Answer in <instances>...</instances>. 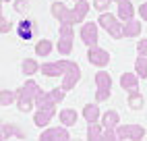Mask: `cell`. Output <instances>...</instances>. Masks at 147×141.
I'll return each instance as SVG.
<instances>
[{"label": "cell", "instance_id": "obj_5", "mask_svg": "<svg viewBox=\"0 0 147 141\" xmlns=\"http://www.w3.org/2000/svg\"><path fill=\"white\" fill-rule=\"evenodd\" d=\"M116 135H118V139H143L145 129L141 125H118Z\"/></svg>", "mask_w": 147, "mask_h": 141}, {"label": "cell", "instance_id": "obj_28", "mask_svg": "<svg viewBox=\"0 0 147 141\" xmlns=\"http://www.w3.org/2000/svg\"><path fill=\"white\" fill-rule=\"evenodd\" d=\"M33 104H35L33 100H21V98L17 100V108L21 110V112H29V110H31V106H33Z\"/></svg>", "mask_w": 147, "mask_h": 141}, {"label": "cell", "instance_id": "obj_21", "mask_svg": "<svg viewBox=\"0 0 147 141\" xmlns=\"http://www.w3.org/2000/svg\"><path fill=\"white\" fill-rule=\"evenodd\" d=\"M143 104H145L143 96L137 92V89H133V92L129 94V108H131V110H141V108H143Z\"/></svg>", "mask_w": 147, "mask_h": 141}, {"label": "cell", "instance_id": "obj_23", "mask_svg": "<svg viewBox=\"0 0 147 141\" xmlns=\"http://www.w3.org/2000/svg\"><path fill=\"white\" fill-rule=\"evenodd\" d=\"M52 48H54V44L50 42V39H40V42L35 44V54L37 56H48L52 52Z\"/></svg>", "mask_w": 147, "mask_h": 141}, {"label": "cell", "instance_id": "obj_1", "mask_svg": "<svg viewBox=\"0 0 147 141\" xmlns=\"http://www.w3.org/2000/svg\"><path fill=\"white\" fill-rule=\"evenodd\" d=\"M97 23H100V25H102V27H104L114 39L124 37V35H122V27H124V25H120V21H118V19H116L114 15H110V13H102L100 19H97Z\"/></svg>", "mask_w": 147, "mask_h": 141}, {"label": "cell", "instance_id": "obj_33", "mask_svg": "<svg viewBox=\"0 0 147 141\" xmlns=\"http://www.w3.org/2000/svg\"><path fill=\"white\" fill-rule=\"evenodd\" d=\"M139 15H141V19L147 23V2H143L141 6H139Z\"/></svg>", "mask_w": 147, "mask_h": 141}, {"label": "cell", "instance_id": "obj_12", "mask_svg": "<svg viewBox=\"0 0 147 141\" xmlns=\"http://www.w3.org/2000/svg\"><path fill=\"white\" fill-rule=\"evenodd\" d=\"M87 11H89V2H87V0H77V4L73 6V19H75V23H83L85 17H87Z\"/></svg>", "mask_w": 147, "mask_h": 141}, {"label": "cell", "instance_id": "obj_29", "mask_svg": "<svg viewBox=\"0 0 147 141\" xmlns=\"http://www.w3.org/2000/svg\"><path fill=\"white\" fill-rule=\"evenodd\" d=\"M110 2H114V0H95V2H93V8H97L100 13H106L108 6H110Z\"/></svg>", "mask_w": 147, "mask_h": 141}, {"label": "cell", "instance_id": "obj_11", "mask_svg": "<svg viewBox=\"0 0 147 141\" xmlns=\"http://www.w3.org/2000/svg\"><path fill=\"white\" fill-rule=\"evenodd\" d=\"M40 139H44V141H50V139L64 141V139H68V131H66V127H64V125H62V127H54V129H48V131H44Z\"/></svg>", "mask_w": 147, "mask_h": 141}, {"label": "cell", "instance_id": "obj_16", "mask_svg": "<svg viewBox=\"0 0 147 141\" xmlns=\"http://www.w3.org/2000/svg\"><path fill=\"white\" fill-rule=\"evenodd\" d=\"M133 15H135V6L129 2V0L118 2V17H120V21H131Z\"/></svg>", "mask_w": 147, "mask_h": 141}, {"label": "cell", "instance_id": "obj_4", "mask_svg": "<svg viewBox=\"0 0 147 141\" xmlns=\"http://www.w3.org/2000/svg\"><path fill=\"white\" fill-rule=\"evenodd\" d=\"M79 79H81V68L77 62H68V68L64 70V75H62V89L64 92H71V89L79 83Z\"/></svg>", "mask_w": 147, "mask_h": 141}, {"label": "cell", "instance_id": "obj_7", "mask_svg": "<svg viewBox=\"0 0 147 141\" xmlns=\"http://www.w3.org/2000/svg\"><path fill=\"white\" fill-rule=\"evenodd\" d=\"M68 62L71 60H56V62H46L40 66V70L46 75V77H60L64 75V70L68 68Z\"/></svg>", "mask_w": 147, "mask_h": 141}, {"label": "cell", "instance_id": "obj_26", "mask_svg": "<svg viewBox=\"0 0 147 141\" xmlns=\"http://www.w3.org/2000/svg\"><path fill=\"white\" fill-rule=\"evenodd\" d=\"M37 60H33V58H25L23 62H21V70L25 75H33V73H37Z\"/></svg>", "mask_w": 147, "mask_h": 141}, {"label": "cell", "instance_id": "obj_34", "mask_svg": "<svg viewBox=\"0 0 147 141\" xmlns=\"http://www.w3.org/2000/svg\"><path fill=\"white\" fill-rule=\"evenodd\" d=\"M114 2H116V4H118V2H124V0H114Z\"/></svg>", "mask_w": 147, "mask_h": 141}, {"label": "cell", "instance_id": "obj_9", "mask_svg": "<svg viewBox=\"0 0 147 141\" xmlns=\"http://www.w3.org/2000/svg\"><path fill=\"white\" fill-rule=\"evenodd\" d=\"M42 92H44V89L37 85L35 81L29 79V81H25V85H23L21 89H17V96L21 98V100H33V102H35V98L40 96ZM19 98H17V100H19Z\"/></svg>", "mask_w": 147, "mask_h": 141}, {"label": "cell", "instance_id": "obj_25", "mask_svg": "<svg viewBox=\"0 0 147 141\" xmlns=\"http://www.w3.org/2000/svg\"><path fill=\"white\" fill-rule=\"evenodd\" d=\"M135 70H137V75H139L141 79L147 77V56H137V60H135Z\"/></svg>", "mask_w": 147, "mask_h": 141}, {"label": "cell", "instance_id": "obj_35", "mask_svg": "<svg viewBox=\"0 0 147 141\" xmlns=\"http://www.w3.org/2000/svg\"><path fill=\"white\" fill-rule=\"evenodd\" d=\"M2 2H11V0H2Z\"/></svg>", "mask_w": 147, "mask_h": 141}, {"label": "cell", "instance_id": "obj_10", "mask_svg": "<svg viewBox=\"0 0 147 141\" xmlns=\"http://www.w3.org/2000/svg\"><path fill=\"white\" fill-rule=\"evenodd\" d=\"M81 39L87 48L97 46V25L95 23H83L81 25Z\"/></svg>", "mask_w": 147, "mask_h": 141}, {"label": "cell", "instance_id": "obj_22", "mask_svg": "<svg viewBox=\"0 0 147 141\" xmlns=\"http://www.w3.org/2000/svg\"><path fill=\"white\" fill-rule=\"evenodd\" d=\"M11 137H17V139H23L25 133L21 129H17L15 125H4L2 127V139H11Z\"/></svg>", "mask_w": 147, "mask_h": 141}, {"label": "cell", "instance_id": "obj_3", "mask_svg": "<svg viewBox=\"0 0 147 141\" xmlns=\"http://www.w3.org/2000/svg\"><path fill=\"white\" fill-rule=\"evenodd\" d=\"M58 35H60V39H58V52H60L62 56L71 54L73 52V25H66V23H60V31H58Z\"/></svg>", "mask_w": 147, "mask_h": 141}, {"label": "cell", "instance_id": "obj_13", "mask_svg": "<svg viewBox=\"0 0 147 141\" xmlns=\"http://www.w3.org/2000/svg\"><path fill=\"white\" fill-rule=\"evenodd\" d=\"M52 116H54V108H37V112L33 116V123L37 127H46L52 120Z\"/></svg>", "mask_w": 147, "mask_h": 141}, {"label": "cell", "instance_id": "obj_19", "mask_svg": "<svg viewBox=\"0 0 147 141\" xmlns=\"http://www.w3.org/2000/svg\"><path fill=\"white\" fill-rule=\"evenodd\" d=\"M77 118H79V114H77V110H73V108H66V110L60 112V123L64 127H73L77 123Z\"/></svg>", "mask_w": 147, "mask_h": 141}, {"label": "cell", "instance_id": "obj_36", "mask_svg": "<svg viewBox=\"0 0 147 141\" xmlns=\"http://www.w3.org/2000/svg\"><path fill=\"white\" fill-rule=\"evenodd\" d=\"M75 2H77V0H75Z\"/></svg>", "mask_w": 147, "mask_h": 141}, {"label": "cell", "instance_id": "obj_8", "mask_svg": "<svg viewBox=\"0 0 147 141\" xmlns=\"http://www.w3.org/2000/svg\"><path fill=\"white\" fill-rule=\"evenodd\" d=\"M52 15H54L60 23H66V25H73V23H75V19H73V8H68V6L62 4V2H54V4H52Z\"/></svg>", "mask_w": 147, "mask_h": 141}, {"label": "cell", "instance_id": "obj_30", "mask_svg": "<svg viewBox=\"0 0 147 141\" xmlns=\"http://www.w3.org/2000/svg\"><path fill=\"white\" fill-rule=\"evenodd\" d=\"M137 52H139V56H147V39H139V44H137Z\"/></svg>", "mask_w": 147, "mask_h": 141}, {"label": "cell", "instance_id": "obj_20", "mask_svg": "<svg viewBox=\"0 0 147 141\" xmlns=\"http://www.w3.org/2000/svg\"><path fill=\"white\" fill-rule=\"evenodd\" d=\"M118 123H120V116L116 110H108L104 114V129H116Z\"/></svg>", "mask_w": 147, "mask_h": 141}, {"label": "cell", "instance_id": "obj_18", "mask_svg": "<svg viewBox=\"0 0 147 141\" xmlns=\"http://www.w3.org/2000/svg\"><path fill=\"white\" fill-rule=\"evenodd\" d=\"M83 116H85L87 123H97V118H100V106L97 104H85Z\"/></svg>", "mask_w": 147, "mask_h": 141}, {"label": "cell", "instance_id": "obj_32", "mask_svg": "<svg viewBox=\"0 0 147 141\" xmlns=\"http://www.w3.org/2000/svg\"><path fill=\"white\" fill-rule=\"evenodd\" d=\"M25 8H27V2H25V0H17V2H15V11H17V13L25 11Z\"/></svg>", "mask_w": 147, "mask_h": 141}, {"label": "cell", "instance_id": "obj_17", "mask_svg": "<svg viewBox=\"0 0 147 141\" xmlns=\"http://www.w3.org/2000/svg\"><path fill=\"white\" fill-rule=\"evenodd\" d=\"M139 33H141V23H137L135 19L124 21V27H122V35L124 37H137Z\"/></svg>", "mask_w": 147, "mask_h": 141}, {"label": "cell", "instance_id": "obj_27", "mask_svg": "<svg viewBox=\"0 0 147 141\" xmlns=\"http://www.w3.org/2000/svg\"><path fill=\"white\" fill-rule=\"evenodd\" d=\"M17 98H19L17 92H8V89H4V92H2V98H0V102H2V106H11Z\"/></svg>", "mask_w": 147, "mask_h": 141}, {"label": "cell", "instance_id": "obj_6", "mask_svg": "<svg viewBox=\"0 0 147 141\" xmlns=\"http://www.w3.org/2000/svg\"><path fill=\"white\" fill-rule=\"evenodd\" d=\"M87 60L93 64V66H100V68H104L108 62H110V54L106 52L104 48H97V46H93V48H89V52H87Z\"/></svg>", "mask_w": 147, "mask_h": 141}, {"label": "cell", "instance_id": "obj_15", "mask_svg": "<svg viewBox=\"0 0 147 141\" xmlns=\"http://www.w3.org/2000/svg\"><path fill=\"white\" fill-rule=\"evenodd\" d=\"M37 33V27L33 21H21L19 23V37L21 39H31Z\"/></svg>", "mask_w": 147, "mask_h": 141}, {"label": "cell", "instance_id": "obj_14", "mask_svg": "<svg viewBox=\"0 0 147 141\" xmlns=\"http://www.w3.org/2000/svg\"><path fill=\"white\" fill-rule=\"evenodd\" d=\"M139 75L137 73H124L120 77V87L122 89H129V92H133V89H139Z\"/></svg>", "mask_w": 147, "mask_h": 141}, {"label": "cell", "instance_id": "obj_24", "mask_svg": "<svg viewBox=\"0 0 147 141\" xmlns=\"http://www.w3.org/2000/svg\"><path fill=\"white\" fill-rule=\"evenodd\" d=\"M87 139H104V127L100 123H89V129H87Z\"/></svg>", "mask_w": 147, "mask_h": 141}, {"label": "cell", "instance_id": "obj_2", "mask_svg": "<svg viewBox=\"0 0 147 141\" xmlns=\"http://www.w3.org/2000/svg\"><path fill=\"white\" fill-rule=\"evenodd\" d=\"M95 85H97V92H95V102H104V100L110 98V87H112V77L110 73H95Z\"/></svg>", "mask_w": 147, "mask_h": 141}, {"label": "cell", "instance_id": "obj_31", "mask_svg": "<svg viewBox=\"0 0 147 141\" xmlns=\"http://www.w3.org/2000/svg\"><path fill=\"white\" fill-rule=\"evenodd\" d=\"M8 31H11V21L2 19V25H0V33H8Z\"/></svg>", "mask_w": 147, "mask_h": 141}]
</instances>
